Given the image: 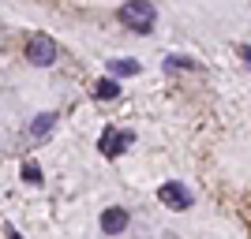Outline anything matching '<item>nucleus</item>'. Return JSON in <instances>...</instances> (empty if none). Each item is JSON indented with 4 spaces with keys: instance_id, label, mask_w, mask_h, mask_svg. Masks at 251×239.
Wrapping results in <instances>:
<instances>
[{
    "instance_id": "obj_11",
    "label": "nucleus",
    "mask_w": 251,
    "mask_h": 239,
    "mask_svg": "<svg viewBox=\"0 0 251 239\" xmlns=\"http://www.w3.org/2000/svg\"><path fill=\"white\" fill-rule=\"evenodd\" d=\"M244 60H248V64H251V45H248V49H244Z\"/></svg>"
},
{
    "instance_id": "obj_4",
    "label": "nucleus",
    "mask_w": 251,
    "mask_h": 239,
    "mask_svg": "<svg viewBox=\"0 0 251 239\" xmlns=\"http://www.w3.org/2000/svg\"><path fill=\"white\" fill-rule=\"evenodd\" d=\"M157 198L165 202V206H173V209H188L191 206V191L184 187V183H161V191H157Z\"/></svg>"
},
{
    "instance_id": "obj_6",
    "label": "nucleus",
    "mask_w": 251,
    "mask_h": 239,
    "mask_svg": "<svg viewBox=\"0 0 251 239\" xmlns=\"http://www.w3.org/2000/svg\"><path fill=\"white\" fill-rule=\"evenodd\" d=\"M52 124H56V112H42L38 120H34V127H30V131H34V138L49 135V131H52Z\"/></svg>"
},
{
    "instance_id": "obj_3",
    "label": "nucleus",
    "mask_w": 251,
    "mask_h": 239,
    "mask_svg": "<svg viewBox=\"0 0 251 239\" xmlns=\"http://www.w3.org/2000/svg\"><path fill=\"white\" fill-rule=\"evenodd\" d=\"M26 60L38 64V67L52 64V60H56V45H52V38H45V34H34L30 42H26Z\"/></svg>"
},
{
    "instance_id": "obj_1",
    "label": "nucleus",
    "mask_w": 251,
    "mask_h": 239,
    "mask_svg": "<svg viewBox=\"0 0 251 239\" xmlns=\"http://www.w3.org/2000/svg\"><path fill=\"white\" fill-rule=\"evenodd\" d=\"M154 19H157V8L154 4H120V22L124 26H131L135 34H150L154 30Z\"/></svg>"
},
{
    "instance_id": "obj_9",
    "label": "nucleus",
    "mask_w": 251,
    "mask_h": 239,
    "mask_svg": "<svg viewBox=\"0 0 251 239\" xmlns=\"http://www.w3.org/2000/svg\"><path fill=\"white\" fill-rule=\"evenodd\" d=\"M23 179H26V183H38V179H42L38 165H23Z\"/></svg>"
},
{
    "instance_id": "obj_2",
    "label": "nucleus",
    "mask_w": 251,
    "mask_h": 239,
    "mask_svg": "<svg viewBox=\"0 0 251 239\" xmlns=\"http://www.w3.org/2000/svg\"><path fill=\"white\" fill-rule=\"evenodd\" d=\"M131 142H135V135H131V131H120V127H105L101 138H98V150H101L105 157H120Z\"/></svg>"
},
{
    "instance_id": "obj_8",
    "label": "nucleus",
    "mask_w": 251,
    "mask_h": 239,
    "mask_svg": "<svg viewBox=\"0 0 251 239\" xmlns=\"http://www.w3.org/2000/svg\"><path fill=\"white\" fill-rule=\"evenodd\" d=\"M139 64L135 60H113V75H135Z\"/></svg>"
},
{
    "instance_id": "obj_10",
    "label": "nucleus",
    "mask_w": 251,
    "mask_h": 239,
    "mask_svg": "<svg viewBox=\"0 0 251 239\" xmlns=\"http://www.w3.org/2000/svg\"><path fill=\"white\" fill-rule=\"evenodd\" d=\"M4 236H8V239H23V236H19V232H15V228H8V232H4Z\"/></svg>"
},
{
    "instance_id": "obj_7",
    "label": "nucleus",
    "mask_w": 251,
    "mask_h": 239,
    "mask_svg": "<svg viewBox=\"0 0 251 239\" xmlns=\"http://www.w3.org/2000/svg\"><path fill=\"white\" fill-rule=\"evenodd\" d=\"M94 97H101V101H113V97H120V86H116L113 79H101V83L94 86Z\"/></svg>"
},
{
    "instance_id": "obj_5",
    "label": "nucleus",
    "mask_w": 251,
    "mask_h": 239,
    "mask_svg": "<svg viewBox=\"0 0 251 239\" xmlns=\"http://www.w3.org/2000/svg\"><path fill=\"white\" fill-rule=\"evenodd\" d=\"M124 228H127V209L109 206V209L101 213V232H105V236H120Z\"/></svg>"
}]
</instances>
